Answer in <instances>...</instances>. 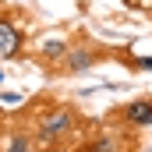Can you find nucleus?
<instances>
[{"label": "nucleus", "mask_w": 152, "mask_h": 152, "mask_svg": "<svg viewBox=\"0 0 152 152\" xmlns=\"http://www.w3.org/2000/svg\"><path fill=\"white\" fill-rule=\"evenodd\" d=\"M78 120H81V117H78L75 106H53V110H46V113L39 117L36 134H32V152L46 149V145H53V142H60V138H67L78 127Z\"/></svg>", "instance_id": "nucleus-1"}, {"label": "nucleus", "mask_w": 152, "mask_h": 152, "mask_svg": "<svg viewBox=\"0 0 152 152\" xmlns=\"http://www.w3.org/2000/svg\"><path fill=\"white\" fill-rule=\"evenodd\" d=\"M103 57H106V50L96 46V42H71L67 53L60 57V71L64 75H81V71L103 64Z\"/></svg>", "instance_id": "nucleus-2"}, {"label": "nucleus", "mask_w": 152, "mask_h": 152, "mask_svg": "<svg viewBox=\"0 0 152 152\" xmlns=\"http://www.w3.org/2000/svg\"><path fill=\"white\" fill-rule=\"evenodd\" d=\"M113 120L124 124V127H138V131H142V127H152V96H138V99L117 106Z\"/></svg>", "instance_id": "nucleus-3"}, {"label": "nucleus", "mask_w": 152, "mask_h": 152, "mask_svg": "<svg viewBox=\"0 0 152 152\" xmlns=\"http://www.w3.org/2000/svg\"><path fill=\"white\" fill-rule=\"evenodd\" d=\"M25 50V32L7 18V14H0V60H11V57H18Z\"/></svg>", "instance_id": "nucleus-4"}, {"label": "nucleus", "mask_w": 152, "mask_h": 152, "mask_svg": "<svg viewBox=\"0 0 152 152\" xmlns=\"http://www.w3.org/2000/svg\"><path fill=\"white\" fill-rule=\"evenodd\" d=\"M67 39H50V42H42L39 46V64H53V60H60L64 53H67Z\"/></svg>", "instance_id": "nucleus-5"}, {"label": "nucleus", "mask_w": 152, "mask_h": 152, "mask_svg": "<svg viewBox=\"0 0 152 152\" xmlns=\"http://www.w3.org/2000/svg\"><path fill=\"white\" fill-rule=\"evenodd\" d=\"M7 152H32V138L28 134H14L11 145H7Z\"/></svg>", "instance_id": "nucleus-6"}, {"label": "nucleus", "mask_w": 152, "mask_h": 152, "mask_svg": "<svg viewBox=\"0 0 152 152\" xmlns=\"http://www.w3.org/2000/svg\"><path fill=\"white\" fill-rule=\"evenodd\" d=\"M134 71H152V57H145V60H138V64H131Z\"/></svg>", "instance_id": "nucleus-7"}, {"label": "nucleus", "mask_w": 152, "mask_h": 152, "mask_svg": "<svg viewBox=\"0 0 152 152\" xmlns=\"http://www.w3.org/2000/svg\"><path fill=\"white\" fill-rule=\"evenodd\" d=\"M149 14H152V7H149Z\"/></svg>", "instance_id": "nucleus-8"}]
</instances>
